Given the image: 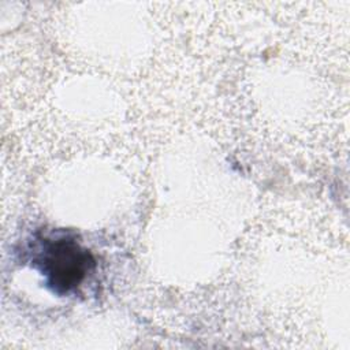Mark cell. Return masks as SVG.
I'll use <instances>...</instances> for the list:
<instances>
[{"instance_id":"obj_1","label":"cell","mask_w":350,"mask_h":350,"mask_svg":"<svg viewBox=\"0 0 350 350\" xmlns=\"http://www.w3.org/2000/svg\"><path fill=\"white\" fill-rule=\"evenodd\" d=\"M37 262L46 284L57 294H66L78 287L94 267L92 254L67 237L46 239Z\"/></svg>"}]
</instances>
